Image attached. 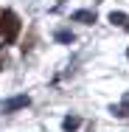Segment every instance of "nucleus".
I'll list each match as a JSON object with an SVG mask.
<instances>
[{
	"instance_id": "nucleus-1",
	"label": "nucleus",
	"mask_w": 129,
	"mask_h": 132,
	"mask_svg": "<svg viewBox=\"0 0 129 132\" xmlns=\"http://www.w3.org/2000/svg\"><path fill=\"white\" fill-rule=\"evenodd\" d=\"M20 31H23V23H20L17 11L3 9V11H0V37H3V42H6V45H14L17 37H20Z\"/></svg>"
},
{
	"instance_id": "nucleus-2",
	"label": "nucleus",
	"mask_w": 129,
	"mask_h": 132,
	"mask_svg": "<svg viewBox=\"0 0 129 132\" xmlns=\"http://www.w3.org/2000/svg\"><path fill=\"white\" fill-rule=\"evenodd\" d=\"M28 104H31V98H28V96H14V98L3 101L0 112H17V110H23V107H28Z\"/></svg>"
},
{
	"instance_id": "nucleus-3",
	"label": "nucleus",
	"mask_w": 129,
	"mask_h": 132,
	"mask_svg": "<svg viewBox=\"0 0 129 132\" xmlns=\"http://www.w3.org/2000/svg\"><path fill=\"white\" fill-rule=\"evenodd\" d=\"M98 17H96V11H87V9H81V11H73L70 14V23H84V26H93Z\"/></svg>"
},
{
	"instance_id": "nucleus-4",
	"label": "nucleus",
	"mask_w": 129,
	"mask_h": 132,
	"mask_svg": "<svg viewBox=\"0 0 129 132\" xmlns=\"http://www.w3.org/2000/svg\"><path fill=\"white\" fill-rule=\"evenodd\" d=\"M109 23L118 26V28H124L129 34V14H124V11H109Z\"/></svg>"
},
{
	"instance_id": "nucleus-5",
	"label": "nucleus",
	"mask_w": 129,
	"mask_h": 132,
	"mask_svg": "<svg viewBox=\"0 0 129 132\" xmlns=\"http://www.w3.org/2000/svg\"><path fill=\"white\" fill-rule=\"evenodd\" d=\"M112 115H118V118H126V121H129V93L121 98V104H115V107H112Z\"/></svg>"
},
{
	"instance_id": "nucleus-6",
	"label": "nucleus",
	"mask_w": 129,
	"mask_h": 132,
	"mask_svg": "<svg viewBox=\"0 0 129 132\" xmlns=\"http://www.w3.org/2000/svg\"><path fill=\"white\" fill-rule=\"evenodd\" d=\"M79 124H81V118H76V115H67V118L62 121V129H65V132H73V129H79Z\"/></svg>"
},
{
	"instance_id": "nucleus-7",
	"label": "nucleus",
	"mask_w": 129,
	"mask_h": 132,
	"mask_svg": "<svg viewBox=\"0 0 129 132\" xmlns=\"http://www.w3.org/2000/svg\"><path fill=\"white\" fill-rule=\"evenodd\" d=\"M73 39H76V37H73L70 31H65V28H62V31H56V42H73Z\"/></svg>"
},
{
	"instance_id": "nucleus-8",
	"label": "nucleus",
	"mask_w": 129,
	"mask_h": 132,
	"mask_svg": "<svg viewBox=\"0 0 129 132\" xmlns=\"http://www.w3.org/2000/svg\"><path fill=\"white\" fill-rule=\"evenodd\" d=\"M3 68H6V53L0 51V70H3Z\"/></svg>"
},
{
	"instance_id": "nucleus-9",
	"label": "nucleus",
	"mask_w": 129,
	"mask_h": 132,
	"mask_svg": "<svg viewBox=\"0 0 129 132\" xmlns=\"http://www.w3.org/2000/svg\"><path fill=\"white\" fill-rule=\"evenodd\" d=\"M126 56H129V51H126Z\"/></svg>"
}]
</instances>
